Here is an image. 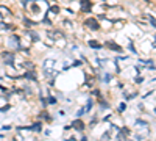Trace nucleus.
Returning <instances> with one entry per match:
<instances>
[{"label":"nucleus","mask_w":156,"mask_h":141,"mask_svg":"<svg viewBox=\"0 0 156 141\" xmlns=\"http://www.w3.org/2000/svg\"><path fill=\"white\" fill-rule=\"evenodd\" d=\"M83 25H84V28H88L89 31H100L102 30V22H100V19L95 17V16L86 17L83 21Z\"/></svg>","instance_id":"nucleus-1"},{"label":"nucleus","mask_w":156,"mask_h":141,"mask_svg":"<svg viewBox=\"0 0 156 141\" xmlns=\"http://www.w3.org/2000/svg\"><path fill=\"white\" fill-rule=\"evenodd\" d=\"M103 45H105L106 50H111V52H116V53H122L123 52V47L119 43H116V41L108 39V41H105V43H103Z\"/></svg>","instance_id":"nucleus-2"},{"label":"nucleus","mask_w":156,"mask_h":141,"mask_svg":"<svg viewBox=\"0 0 156 141\" xmlns=\"http://www.w3.org/2000/svg\"><path fill=\"white\" fill-rule=\"evenodd\" d=\"M80 11L83 14H91L94 11V2L92 0H80Z\"/></svg>","instance_id":"nucleus-3"},{"label":"nucleus","mask_w":156,"mask_h":141,"mask_svg":"<svg viewBox=\"0 0 156 141\" xmlns=\"http://www.w3.org/2000/svg\"><path fill=\"white\" fill-rule=\"evenodd\" d=\"M88 47L94 49V50H100V49H105V45H103V43H100V41H97V39H89L88 41Z\"/></svg>","instance_id":"nucleus-4"},{"label":"nucleus","mask_w":156,"mask_h":141,"mask_svg":"<svg viewBox=\"0 0 156 141\" xmlns=\"http://www.w3.org/2000/svg\"><path fill=\"white\" fill-rule=\"evenodd\" d=\"M14 60H16V55H14V53H11V52H5V53H3V61H5L8 66H13V64H14Z\"/></svg>","instance_id":"nucleus-5"},{"label":"nucleus","mask_w":156,"mask_h":141,"mask_svg":"<svg viewBox=\"0 0 156 141\" xmlns=\"http://www.w3.org/2000/svg\"><path fill=\"white\" fill-rule=\"evenodd\" d=\"M72 127H73V129H77V130H80V132H81V130L84 129V122L81 121L80 118H77V119L72 122Z\"/></svg>","instance_id":"nucleus-6"},{"label":"nucleus","mask_w":156,"mask_h":141,"mask_svg":"<svg viewBox=\"0 0 156 141\" xmlns=\"http://www.w3.org/2000/svg\"><path fill=\"white\" fill-rule=\"evenodd\" d=\"M103 81H105V83H109V81H111V79H112V74H109V72H106V74H105L103 75Z\"/></svg>","instance_id":"nucleus-7"},{"label":"nucleus","mask_w":156,"mask_h":141,"mask_svg":"<svg viewBox=\"0 0 156 141\" xmlns=\"http://www.w3.org/2000/svg\"><path fill=\"white\" fill-rule=\"evenodd\" d=\"M148 22H150V25L153 27V28H156V19L153 16H148Z\"/></svg>","instance_id":"nucleus-8"},{"label":"nucleus","mask_w":156,"mask_h":141,"mask_svg":"<svg viewBox=\"0 0 156 141\" xmlns=\"http://www.w3.org/2000/svg\"><path fill=\"white\" fill-rule=\"evenodd\" d=\"M128 49H130V50H131L133 53H134V55H137V50H136V47H134V44H133V43L128 44Z\"/></svg>","instance_id":"nucleus-9"},{"label":"nucleus","mask_w":156,"mask_h":141,"mask_svg":"<svg viewBox=\"0 0 156 141\" xmlns=\"http://www.w3.org/2000/svg\"><path fill=\"white\" fill-rule=\"evenodd\" d=\"M31 129L36 130V132H39V130H41V122H36V124H33V125H31Z\"/></svg>","instance_id":"nucleus-10"},{"label":"nucleus","mask_w":156,"mask_h":141,"mask_svg":"<svg viewBox=\"0 0 156 141\" xmlns=\"http://www.w3.org/2000/svg\"><path fill=\"white\" fill-rule=\"evenodd\" d=\"M50 10H52V11L55 13V14H58V13H59V6H55V5H52V6H50Z\"/></svg>","instance_id":"nucleus-11"},{"label":"nucleus","mask_w":156,"mask_h":141,"mask_svg":"<svg viewBox=\"0 0 156 141\" xmlns=\"http://www.w3.org/2000/svg\"><path fill=\"white\" fill-rule=\"evenodd\" d=\"M47 102H48V103H56V97H53V96H48Z\"/></svg>","instance_id":"nucleus-12"},{"label":"nucleus","mask_w":156,"mask_h":141,"mask_svg":"<svg viewBox=\"0 0 156 141\" xmlns=\"http://www.w3.org/2000/svg\"><path fill=\"white\" fill-rule=\"evenodd\" d=\"M144 80H145V79H144V77H141V75H139V77H136V83H142Z\"/></svg>","instance_id":"nucleus-13"},{"label":"nucleus","mask_w":156,"mask_h":141,"mask_svg":"<svg viewBox=\"0 0 156 141\" xmlns=\"http://www.w3.org/2000/svg\"><path fill=\"white\" fill-rule=\"evenodd\" d=\"M125 108H126V105H125V103H120V107H119V110H120V111H123V110H125Z\"/></svg>","instance_id":"nucleus-14"},{"label":"nucleus","mask_w":156,"mask_h":141,"mask_svg":"<svg viewBox=\"0 0 156 141\" xmlns=\"http://www.w3.org/2000/svg\"><path fill=\"white\" fill-rule=\"evenodd\" d=\"M151 45H153V47H155V49H156V39H155V41H153V44H151Z\"/></svg>","instance_id":"nucleus-15"},{"label":"nucleus","mask_w":156,"mask_h":141,"mask_svg":"<svg viewBox=\"0 0 156 141\" xmlns=\"http://www.w3.org/2000/svg\"><path fill=\"white\" fill-rule=\"evenodd\" d=\"M81 141H86V138H83V140H81Z\"/></svg>","instance_id":"nucleus-16"}]
</instances>
